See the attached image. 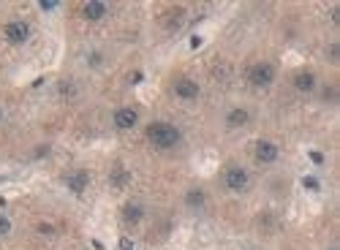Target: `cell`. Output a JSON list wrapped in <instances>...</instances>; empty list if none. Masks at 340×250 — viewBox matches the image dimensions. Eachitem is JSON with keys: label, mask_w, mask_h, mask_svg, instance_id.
Listing matches in <instances>:
<instances>
[{"label": "cell", "mask_w": 340, "mask_h": 250, "mask_svg": "<svg viewBox=\"0 0 340 250\" xmlns=\"http://www.w3.org/2000/svg\"><path fill=\"white\" fill-rule=\"evenodd\" d=\"M145 133H147V141L155 144V147H160V150L174 147V144L183 139V133L177 131L172 122H150Z\"/></svg>", "instance_id": "6da1fadb"}, {"label": "cell", "mask_w": 340, "mask_h": 250, "mask_svg": "<svg viewBox=\"0 0 340 250\" xmlns=\"http://www.w3.org/2000/svg\"><path fill=\"white\" fill-rule=\"evenodd\" d=\"M248 79L256 84V87H267V84L275 79V65H272V63H256V65H250Z\"/></svg>", "instance_id": "7a4b0ae2"}, {"label": "cell", "mask_w": 340, "mask_h": 250, "mask_svg": "<svg viewBox=\"0 0 340 250\" xmlns=\"http://www.w3.org/2000/svg\"><path fill=\"white\" fill-rule=\"evenodd\" d=\"M223 182H226V188L229 190H245L248 188V171L240 169V166H229L223 171Z\"/></svg>", "instance_id": "3957f363"}, {"label": "cell", "mask_w": 340, "mask_h": 250, "mask_svg": "<svg viewBox=\"0 0 340 250\" xmlns=\"http://www.w3.org/2000/svg\"><path fill=\"white\" fill-rule=\"evenodd\" d=\"M174 95L183 101H193V98H199V84L193 79H188V76H183V79L174 82Z\"/></svg>", "instance_id": "277c9868"}, {"label": "cell", "mask_w": 340, "mask_h": 250, "mask_svg": "<svg viewBox=\"0 0 340 250\" xmlns=\"http://www.w3.org/2000/svg\"><path fill=\"white\" fill-rule=\"evenodd\" d=\"M6 38L11 44H25L27 38H30V27H27V22H20V19H16V22H8L6 25Z\"/></svg>", "instance_id": "5b68a950"}, {"label": "cell", "mask_w": 340, "mask_h": 250, "mask_svg": "<svg viewBox=\"0 0 340 250\" xmlns=\"http://www.w3.org/2000/svg\"><path fill=\"white\" fill-rule=\"evenodd\" d=\"M256 160L259 163H275L278 160V147L267 139L256 141Z\"/></svg>", "instance_id": "8992f818"}, {"label": "cell", "mask_w": 340, "mask_h": 250, "mask_svg": "<svg viewBox=\"0 0 340 250\" xmlns=\"http://www.w3.org/2000/svg\"><path fill=\"white\" fill-rule=\"evenodd\" d=\"M136 120H139V114H136V109H131V106H122V109L115 112V125H117V128H122V131L134 128Z\"/></svg>", "instance_id": "52a82bcc"}, {"label": "cell", "mask_w": 340, "mask_h": 250, "mask_svg": "<svg viewBox=\"0 0 340 250\" xmlns=\"http://www.w3.org/2000/svg\"><path fill=\"white\" fill-rule=\"evenodd\" d=\"M294 87L299 90V93H310L316 87V76L310 74V71H299V74H294Z\"/></svg>", "instance_id": "ba28073f"}, {"label": "cell", "mask_w": 340, "mask_h": 250, "mask_svg": "<svg viewBox=\"0 0 340 250\" xmlns=\"http://www.w3.org/2000/svg\"><path fill=\"white\" fill-rule=\"evenodd\" d=\"M68 188L74 190V193H82L84 188H87V182H90V174L87 171H74V174H68Z\"/></svg>", "instance_id": "9c48e42d"}, {"label": "cell", "mask_w": 340, "mask_h": 250, "mask_svg": "<svg viewBox=\"0 0 340 250\" xmlns=\"http://www.w3.org/2000/svg\"><path fill=\"white\" fill-rule=\"evenodd\" d=\"M141 218H145V207L141 204H134V201H131V204L122 207V220H126V223H139Z\"/></svg>", "instance_id": "30bf717a"}, {"label": "cell", "mask_w": 340, "mask_h": 250, "mask_svg": "<svg viewBox=\"0 0 340 250\" xmlns=\"http://www.w3.org/2000/svg\"><path fill=\"white\" fill-rule=\"evenodd\" d=\"M82 14L87 19H101L103 14H106V3H101V0H90V3L82 6Z\"/></svg>", "instance_id": "8fae6325"}, {"label": "cell", "mask_w": 340, "mask_h": 250, "mask_svg": "<svg viewBox=\"0 0 340 250\" xmlns=\"http://www.w3.org/2000/svg\"><path fill=\"white\" fill-rule=\"evenodd\" d=\"M248 120H250V114L245 109H231L229 114H226V122H229L231 128H240V125H245Z\"/></svg>", "instance_id": "7c38bea8"}, {"label": "cell", "mask_w": 340, "mask_h": 250, "mask_svg": "<svg viewBox=\"0 0 340 250\" xmlns=\"http://www.w3.org/2000/svg\"><path fill=\"white\" fill-rule=\"evenodd\" d=\"M128 180H131V174L122 169V163H117V166L112 169V185H115V188H126Z\"/></svg>", "instance_id": "4fadbf2b"}, {"label": "cell", "mask_w": 340, "mask_h": 250, "mask_svg": "<svg viewBox=\"0 0 340 250\" xmlns=\"http://www.w3.org/2000/svg\"><path fill=\"white\" fill-rule=\"evenodd\" d=\"M204 201H207V196H204V190H199V188H193V190L185 193V204L188 207H204Z\"/></svg>", "instance_id": "5bb4252c"}, {"label": "cell", "mask_w": 340, "mask_h": 250, "mask_svg": "<svg viewBox=\"0 0 340 250\" xmlns=\"http://www.w3.org/2000/svg\"><path fill=\"white\" fill-rule=\"evenodd\" d=\"M8 231H11V220H8L6 215H0V237H6Z\"/></svg>", "instance_id": "9a60e30c"}, {"label": "cell", "mask_w": 340, "mask_h": 250, "mask_svg": "<svg viewBox=\"0 0 340 250\" xmlns=\"http://www.w3.org/2000/svg\"><path fill=\"white\" fill-rule=\"evenodd\" d=\"M302 182H305V188H308V190H318V188H321L316 177H305V180H302Z\"/></svg>", "instance_id": "2e32d148"}, {"label": "cell", "mask_w": 340, "mask_h": 250, "mask_svg": "<svg viewBox=\"0 0 340 250\" xmlns=\"http://www.w3.org/2000/svg\"><path fill=\"white\" fill-rule=\"evenodd\" d=\"M310 160H313L316 166H321V163H324V155H321V152H310Z\"/></svg>", "instance_id": "e0dca14e"}, {"label": "cell", "mask_w": 340, "mask_h": 250, "mask_svg": "<svg viewBox=\"0 0 340 250\" xmlns=\"http://www.w3.org/2000/svg\"><path fill=\"white\" fill-rule=\"evenodd\" d=\"M329 57H332V60H337V57H340V46H337V44L329 46Z\"/></svg>", "instance_id": "ac0fdd59"}, {"label": "cell", "mask_w": 340, "mask_h": 250, "mask_svg": "<svg viewBox=\"0 0 340 250\" xmlns=\"http://www.w3.org/2000/svg\"><path fill=\"white\" fill-rule=\"evenodd\" d=\"M39 6H41V8H46V11H49V8H55V6H58V0H41Z\"/></svg>", "instance_id": "d6986e66"}, {"label": "cell", "mask_w": 340, "mask_h": 250, "mask_svg": "<svg viewBox=\"0 0 340 250\" xmlns=\"http://www.w3.org/2000/svg\"><path fill=\"white\" fill-rule=\"evenodd\" d=\"M60 90H63V95H74V87H71L68 82H63V84H60Z\"/></svg>", "instance_id": "ffe728a7"}, {"label": "cell", "mask_w": 340, "mask_h": 250, "mask_svg": "<svg viewBox=\"0 0 340 250\" xmlns=\"http://www.w3.org/2000/svg\"><path fill=\"white\" fill-rule=\"evenodd\" d=\"M39 231H41V234H49V231H52V226H49V223H41V226H39Z\"/></svg>", "instance_id": "44dd1931"}, {"label": "cell", "mask_w": 340, "mask_h": 250, "mask_svg": "<svg viewBox=\"0 0 340 250\" xmlns=\"http://www.w3.org/2000/svg\"><path fill=\"white\" fill-rule=\"evenodd\" d=\"M131 82H134V84L141 82V71H134V74H131Z\"/></svg>", "instance_id": "7402d4cb"}, {"label": "cell", "mask_w": 340, "mask_h": 250, "mask_svg": "<svg viewBox=\"0 0 340 250\" xmlns=\"http://www.w3.org/2000/svg\"><path fill=\"white\" fill-rule=\"evenodd\" d=\"M120 247L122 250H131V242H128V239H120Z\"/></svg>", "instance_id": "603a6c76"}, {"label": "cell", "mask_w": 340, "mask_h": 250, "mask_svg": "<svg viewBox=\"0 0 340 250\" xmlns=\"http://www.w3.org/2000/svg\"><path fill=\"white\" fill-rule=\"evenodd\" d=\"M329 250H337V247H329Z\"/></svg>", "instance_id": "cb8c5ba5"}, {"label": "cell", "mask_w": 340, "mask_h": 250, "mask_svg": "<svg viewBox=\"0 0 340 250\" xmlns=\"http://www.w3.org/2000/svg\"><path fill=\"white\" fill-rule=\"evenodd\" d=\"M0 117H3V112H0Z\"/></svg>", "instance_id": "d4e9b609"}]
</instances>
